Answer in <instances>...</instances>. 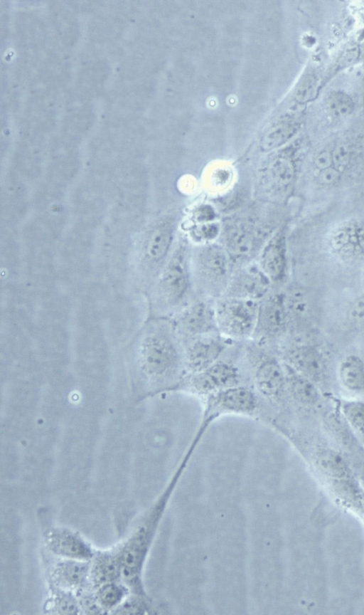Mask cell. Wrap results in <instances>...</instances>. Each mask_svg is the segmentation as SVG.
I'll return each instance as SVG.
<instances>
[{
	"label": "cell",
	"mask_w": 364,
	"mask_h": 615,
	"mask_svg": "<svg viewBox=\"0 0 364 615\" xmlns=\"http://www.w3.org/2000/svg\"><path fill=\"white\" fill-rule=\"evenodd\" d=\"M191 248L185 238L176 240L154 290L155 304L162 317L172 318L195 299L191 268Z\"/></svg>",
	"instance_id": "cell-2"
},
{
	"label": "cell",
	"mask_w": 364,
	"mask_h": 615,
	"mask_svg": "<svg viewBox=\"0 0 364 615\" xmlns=\"http://www.w3.org/2000/svg\"><path fill=\"white\" fill-rule=\"evenodd\" d=\"M327 243L333 256L341 260H363L364 215L348 214L346 218L338 221L330 231Z\"/></svg>",
	"instance_id": "cell-10"
},
{
	"label": "cell",
	"mask_w": 364,
	"mask_h": 615,
	"mask_svg": "<svg viewBox=\"0 0 364 615\" xmlns=\"http://www.w3.org/2000/svg\"><path fill=\"white\" fill-rule=\"evenodd\" d=\"M282 361L314 382L322 380L326 374L323 357L310 345H300L287 348L282 353Z\"/></svg>",
	"instance_id": "cell-16"
},
{
	"label": "cell",
	"mask_w": 364,
	"mask_h": 615,
	"mask_svg": "<svg viewBox=\"0 0 364 615\" xmlns=\"http://www.w3.org/2000/svg\"><path fill=\"white\" fill-rule=\"evenodd\" d=\"M272 234L249 219L237 218L228 220L222 225L219 243L236 269L251 263L256 256H259Z\"/></svg>",
	"instance_id": "cell-5"
},
{
	"label": "cell",
	"mask_w": 364,
	"mask_h": 615,
	"mask_svg": "<svg viewBox=\"0 0 364 615\" xmlns=\"http://www.w3.org/2000/svg\"><path fill=\"white\" fill-rule=\"evenodd\" d=\"M191 268L196 297L213 300L223 295L235 270L219 242L200 244L191 249Z\"/></svg>",
	"instance_id": "cell-3"
},
{
	"label": "cell",
	"mask_w": 364,
	"mask_h": 615,
	"mask_svg": "<svg viewBox=\"0 0 364 615\" xmlns=\"http://www.w3.org/2000/svg\"><path fill=\"white\" fill-rule=\"evenodd\" d=\"M318 470L333 480L349 479L350 471L343 456L335 451L326 449L316 456Z\"/></svg>",
	"instance_id": "cell-24"
},
{
	"label": "cell",
	"mask_w": 364,
	"mask_h": 615,
	"mask_svg": "<svg viewBox=\"0 0 364 615\" xmlns=\"http://www.w3.org/2000/svg\"><path fill=\"white\" fill-rule=\"evenodd\" d=\"M341 410L349 425L364 437V401H347L343 404Z\"/></svg>",
	"instance_id": "cell-28"
},
{
	"label": "cell",
	"mask_w": 364,
	"mask_h": 615,
	"mask_svg": "<svg viewBox=\"0 0 364 615\" xmlns=\"http://www.w3.org/2000/svg\"><path fill=\"white\" fill-rule=\"evenodd\" d=\"M338 376L346 389L353 391H363L364 359L355 354L346 356L339 364Z\"/></svg>",
	"instance_id": "cell-23"
},
{
	"label": "cell",
	"mask_w": 364,
	"mask_h": 615,
	"mask_svg": "<svg viewBox=\"0 0 364 615\" xmlns=\"http://www.w3.org/2000/svg\"><path fill=\"white\" fill-rule=\"evenodd\" d=\"M220 228L218 224L214 223L200 224L191 230V238L200 244L215 242L214 240L219 238Z\"/></svg>",
	"instance_id": "cell-31"
},
{
	"label": "cell",
	"mask_w": 364,
	"mask_h": 615,
	"mask_svg": "<svg viewBox=\"0 0 364 615\" xmlns=\"http://www.w3.org/2000/svg\"><path fill=\"white\" fill-rule=\"evenodd\" d=\"M301 122L295 117H287L275 122L262 140L264 149L277 147L290 140L299 132Z\"/></svg>",
	"instance_id": "cell-22"
},
{
	"label": "cell",
	"mask_w": 364,
	"mask_h": 615,
	"mask_svg": "<svg viewBox=\"0 0 364 615\" xmlns=\"http://www.w3.org/2000/svg\"><path fill=\"white\" fill-rule=\"evenodd\" d=\"M245 348L255 391L272 406L282 404L287 396L283 362L268 347L252 340Z\"/></svg>",
	"instance_id": "cell-4"
},
{
	"label": "cell",
	"mask_w": 364,
	"mask_h": 615,
	"mask_svg": "<svg viewBox=\"0 0 364 615\" xmlns=\"http://www.w3.org/2000/svg\"><path fill=\"white\" fill-rule=\"evenodd\" d=\"M139 594H132L127 596L123 602L113 611L114 614H141L144 609V603Z\"/></svg>",
	"instance_id": "cell-32"
},
{
	"label": "cell",
	"mask_w": 364,
	"mask_h": 615,
	"mask_svg": "<svg viewBox=\"0 0 364 615\" xmlns=\"http://www.w3.org/2000/svg\"><path fill=\"white\" fill-rule=\"evenodd\" d=\"M259 301L221 297L215 300L219 333L233 342L252 340L256 327Z\"/></svg>",
	"instance_id": "cell-7"
},
{
	"label": "cell",
	"mask_w": 364,
	"mask_h": 615,
	"mask_svg": "<svg viewBox=\"0 0 364 615\" xmlns=\"http://www.w3.org/2000/svg\"><path fill=\"white\" fill-rule=\"evenodd\" d=\"M289 318L282 289H274L259 300L256 327L251 340L266 347L288 331Z\"/></svg>",
	"instance_id": "cell-8"
},
{
	"label": "cell",
	"mask_w": 364,
	"mask_h": 615,
	"mask_svg": "<svg viewBox=\"0 0 364 615\" xmlns=\"http://www.w3.org/2000/svg\"><path fill=\"white\" fill-rule=\"evenodd\" d=\"M53 596V610L58 614H78L81 610L79 601L71 592L57 588Z\"/></svg>",
	"instance_id": "cell-29"
},
{
	"label": "cell",
	"mask_w": 364,
	"mask_h": 615,
	"mask_svg": "<svg viewBox=\"0 0 364 615\" xmlns=\"http://www.w3.org/2000/svg\"><path fill=\"white\" fill-rule=\"evenodd\" d=\"M119 579H122L119 548L95 553L90 567V582L93 588Z\"/></svg>",
	"instance_id": "cell-19"
},
{
	"label": "cell",
	"mask_w": 364,
	"mask_h": 615,
	"mask_svg": "<svg viewBox=\"0 0 364 615\" xmlns=\"http://www.w3.org/2000/svg\"><path fill=\"white\" fill-rule=\"evenodd\" d=\"M214 302L196 298L171 318L182 342L219 333Z\"/></svg>",
	"instance_id": "cell-9"
},
{
	"label": "cell",
	"mask_w": 364,
	"mask_h": 615,
	"mask_svg": "<svg viewBox=\"0 0 364 615\" xmlns=\"http://www.w3.org/2000/svg\"><path fill=\"white\" fill-rule=\"evenodd\" d=\"M301 160L298 149L289 147L276 154L265 167L262 179L264 185L279 196H287L300 178Z\"/></svg>",
	"instance_id": "cell-11"
},
{
	"label": "cell",
	"mask_w": 364,
	"mask_h": 615,
	"mask_svg": "<svg viewBox=\"0 0 364 615\" xmlns=\"http://www.w3.org/2000/svg\"><path fill=\"white\" fill-rule=\"evenodd\" d=\"M240 384H242L240 369L232 361L222 357L203 370L186 374L166 391L181 392L203 401L215 393Z\"/></svg>",
	"instance_id": "cell-6"
},
{
	"label": "cell",
	"mask_w": 364,
	"mask_h": 615,
	"mask_svg": "<svg viewBox=\"0 0 364 615\" xmlns=\"http://www.w3.org/2000/svg\"><path fill=\"white\" fill-rule=\"evenodd\" d=\"M318 90V80L314 75L304 76L295 91L296 99L301 102H307L316 96Z\"/></svg>",
	"instance_id": "cell-30"
},
{
	"label": "cell",
	"mask_w": 364,
	"mask_h": 615,
	"mask_svg": "<svg viewBox=\"0 0 364 615\" xmlns=\"http://www.w3.org/2000/svg\"><path fill=\"white\" fill-rule=\"evenodd\" d=\"M45 542L53 554L62 559L91 561L95 554L90 545L79 534L68 528L48 530Z\"/></svg>",
	"instance_id": "cell-15"
},
{
	"label": "cell",
	"mask_w": 364,
	"mask_h": 615,
	"mask_svg": "<svg viewBox=\"0 0 364 615\" xmlns=\"http://www.w3.org/2000/svg\"><path fill=\"white\" fill-rule=\"evenodd\" d=\"M325 110L333 120H341L353 112L354 102L347 93L342 91L331 92L326 99Z\"/></svg>",
	"instance_id": "cell-26"
},
{
	"label": "cell",
	"mask_w": 364,
	"mask_h": 615,
	"mask_svg": "<svg viewBox=\"0 0 364 615\" xmlns=\"http://www.w3.org/2000/svg\"><path fill=\"white\" fill-rule=\"evenodd\" d=\"M195 219L200 224L209 223L215 218L212 207L205 205L199 207L195 213Z\"/></svg>",
	"instance_id": "cell-34"
},
{
	"label": "cell",
	"mask_w": 364,
	"mask_h": 615,
	"mask_svg": "<svg viewBox=\"0 0 364 615\" xmlns=\"http://www.w3.org/2000/svg\"><path fill=\"white\" fill-rule=\"evenodd\" d=\"M287 396L298 404L314 405L319 399V393L313 381L296 372L284 362Z\"/></svg>",
	"instance_id": "cell-20"
},
{
	"label": "cell",
	"mask_w": 364,
	"mask_h": 615,
	"mask_svg": "<svg viewBox=\"0 0 364 615\" xmlns=\"http://www.w3.org/2000/svg\"><path fill=\"white\" fill-rule=\"evenodd\" d=\"M216 174H217L212 178L213 184L215 186H223V184H225L230 178L229 175L225 176V174H229L225 171H218Z\"/></svg>",
	"instance_id": "cell-35"
},
{
	"label": "cell",
	"mask_w": 364,
	"mask_h": 615,
	"mask_svg": "<svg viewBox=\"0 0 364 615\" xmlns=\"http://www.w3.org/2000/svg\"><path fill=\"white\" fill-rule=\"evenodd\" d=\"M90 561L63 559L53 568L52 579L55 587L74 592L90 581Z\"/></svg>",
	"instance_id": "cell-18"
},
{
	"label": "cell",
	"mask_w": 364,
	"mask_h": 615,
	"mask_svg": "<svg viewBox=\"0 0 364 615\" xmlns=\"http://www.w3.org/2000/svg\"><path fill=\"white\" fill-rule=\"evenodd\" d=\"M258 264L274 289H282L288 276V245L285 227L277 229L259 253Z\"/></svg>",
	"instance_id": "cell-13"
},
{
	"label": "cell",
	"mask_w": 364,
	"mask_h": 615,
	"mask_svg": "<svg viewBox=\"0 0 364 615\" xmlns=\"http://www.w3.org/2000/svg\"><path fill=\"white\" fill-rule=\"evenodd\" d=\"M273 290L271 281L259 264L249 263L235 270L222 297L259 301Z\"/></svg>",
	"instance_id": "cell-14"
},
{
	"label": "cell",
	"mask_w": 364,
	"mask_h": 615,
	"mask_svg": "<svg viewBox=\"0 0 364 615\" xmlns=\"http://www.w3.org/2000/svg\"><path fill=\"white\" fill-rule=\"evenodd\" d=\"M349 316L355 326L364 329V296L354 301L350 308Z\"/></svg>",
	"instance_id": "cell-33"
},
{
	"label": "cell",
	"mask_w": 364,
	"mask_h": 615,
	"mask_svg": "<svg viewBox=\"0 0 364 615\" xmlns=\"http://www.w3.org/2000/svg\"><path fill=\"white\" fill-rule=\"evenodd\" d=\"M304 178L311 194L315 195L316 199L351 187L333 166Z\"/></svg>",
	"instance_id": "cell-21"
},
{
	"label": "cell",
	"mask_w": 364,
	"mask_h": 615,
	"mask_svg": "<svg viewBox=\"0 0 364 615\" xmlns=\"http://www.w3.org/2000/svg\"><path fill=\"white\" fill-rule=\"evenodd\" d=\"M130 592L124 583L119 581L105 584L95 589V596L103 612L115 610Z\"/></svg>",
	"instance_id": "cell-25"
},
{
	"label": "cell",
	"mask_w": 364,
	"mask_h": 615,
	"mask_svg": "<svg viewBox=\"0 0 364 615\" xmlns=\"http://www.w3.org/2000/svg\"><path fill=\"white\" fill-rule=\"evenodd\" d=\"M232 342L220 333H215L182 342L185 374L203 370L218 361Z\"/></svg>",
	"instance_id": "cell-12"
},
{
	"label": "cell",
	"mask_w": 364,
	"mask_h": 615,
	"mask_svg": "<svg viewBox=\"0 0 364 615\" xmlns=\"http://www.w3.org/2000/svg\"><path fill=\"white\" fill-rule=\"evenodd\" d=\"M360 482H361V484L364 488V470L362 471V473L360 474Z\"/></svg>",
	"instance_id": "cell-36"
},
{
	"label": "cell",
	"mask_w": 364,
	"mask_h": 615,
	"mask_svg": "<svg viewBox=\"0 0 364 615\" xmlns=\"http://www.w3.org/2000/svg\"><path fill=\"white\" fill-rule=\"evenodd\" d=\"M176 226L172 219L159 223L151 231L145 248L146 258L153 264L169 257L176 243Z\"/></svg>",
	"instance_id": "cell-17"
},
{
	"label": "cell",
	"mask_w": 364,
	"mask_h": 615,
	"mask_svg": "<svg viewBox=\"0 0 364 615\" xmlns=\"http://www.w3.org/2000/svg\"><path fill=\"white\" fill-rule=\"evenodd\" d=\"M142 367L153 381L164 385L166 391L185 375L183 345L171 318L152 322L141 349Z\"/></svg>",
	"instance_id": "cell-1"
},
{
	"label": "cell",
	"mask_w": 364,
	"mask_h": 615,
	"mask_svg": "<svg viewBox=\"0 0 364 615\" xmlns=\"http://www.w3.org/2000/svg\"><path fill=\"white\" fill-rule=\"evenodd\" d=\"M335 138L326 140L314 152L304 177L333 166V152Z\"/></svg>",
	"instance_id": "cell-27"
}]
</instances>
